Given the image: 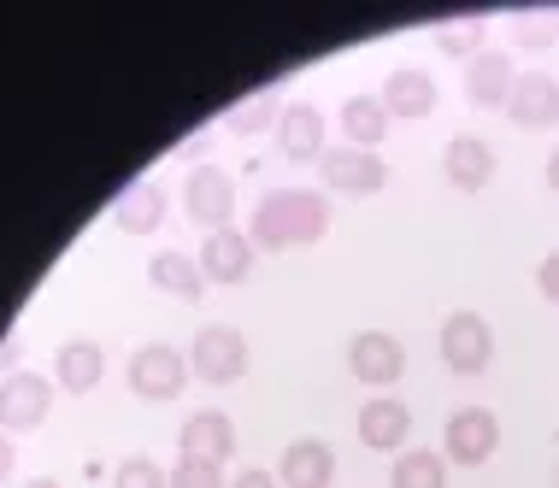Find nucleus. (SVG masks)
I'll return each instance as SVG.
<instances>
[{"label": "nucleus", "instance_id": "4", "mask_svg": "<svg viewBox=\"0 0 559 488\" xmlns=\"http://www.w3.org/2000/svg\"><path fill=\"white\" fill-rule=\"evenodd\" d=\"M183 212L206 230H230V212H236V182L218 165H194L183 182Z\"/></svg>", "mask_w": 559, "mask_h": 488}, {"label": "nucleus", "instance_id": "32", "mask_svg": "<svg viewBox=\"0 0 559 488\" xmlns=\"http://www.w3.org/2000/svg\"><path fill=\"white\" fill-rule=\"evenodd\" d=\"M548 189L559 194V147H554V154H548Z\"/></svg>", "mask_w": 559, "mask_h": 488}, {"label": "nucleus", "instance_id": "1", "mask_svg": "<svg viewBox=\"0 0 559 488\" xmlns=\"http://www.w3.org/2000/svg\"><path fill=\"white\" fill-rule=\"evenodd\" d=\"M324 230H330V201H324V194L277 189V194H265V201H260V212H253L248 241H253V248L283 253V248H307V241H319Z\"/></svg>", "mask_w": 559, "mask_h": 488}, {"label": "nucleus", "instance_id": "11", "mask_svg": "<svg viewBox=\"0 0 559 488\" xmlns=\"http://www.w3.org/2000/svg\"><path fill=\"white\" fill-rule=\"evenodd\" d=\"M177 453H189V460H213L224 465L236 453V424L224 418V412H194V418L183 424V436H177Z\"/></svg>", "mask_w": 559, "mask_h": 488}, {"label": "nucleus", "instance_id": "2", "mask_svg": "<svg viewBox=\"0 0 559 488\" xmlns=\"http://www.w3.org/2000/svg\"><path fill=\"white\" fill-rule=\"evenodd\" d=\"M189 371L206 377V383H236L248 371V335L230 324H206L189 347Z\"/></svg>", "mask_w": 559, "mask_h": 488}, {"label": "nucleus", "instance_id": "22", "mask_svg": "<svg viewBox=\"0 0 559 488\" xmlns=\"http://www.w3.org/2000/svg\"><path fill=\"white\" fill-rule=\"evenodd\" d=\"M342 130H347V147H359V154H371V147L383 142V130H389V112H383V100H371V95H354V100H342Z\"/></svg>", "mask_w": 559, "mask_h": 488}, {"label": "nucleus", "instance_id": "13", "mask_svg": "<svg viewBox=\"0 0 559 488\" xmlns=\"http://www.w3.org/2000/svg\"><path fill=\"white\" fill-rule=\"evenodd\" d=\"M277 147H283V159H324V112L319 106H307V100L283 106Z\"/></svg>", "mask_w": 559, "mask_h": 488}, {"label": "nucleus", "instance_id": "19", "mask_svg": "<svg viewBox=\"0 0 559 488\" xmlns=\"http://www.w3.org/2000/svg\"><path fill=\"white\" fill-rule=\"evenodd\" d=\"M147 283H154L159 295H177V300H201L206 295L201 259H189V253H154L147 259Z\"/></svg>", "mask_w": 559, "mask_h": 488}, {"label": "nucleus", "instance_id": "23", "mask_svg": "<svg viewBox=\"0 0 559 488\" xmlns=\"http://www.w3.org/2000/svg\"><path fill=\"white\" fill-rule=\"evenodd\" d=\"M389 488H448V471H442V453H401L395 460V477Z\"/></svg>", "mask_w": 559, "mask_h": 488}, {"label": "nucleus", "instance_id": "31", "mask_svg": "<svg viewBox=\"0 0 559 488\" xmlns=\"http://www.w3.org/2000/svg\"><path fill=\"white\" fill-rule=\"evenodd\" d=\"M12 465H19V453H12V436H0V483L12 477Z\"/></svg>", "mask_w": 559, "mask_h": 488}, {"label": "nucleus", "instance_id": "5", "mask_svg": "<svg viewBox=\"0 0 559 488\" xmlns=\"http://www.w3.org/2000/svg\"><path fill=\"white\" fill-rule=\"evenodd\" d=\"M53 406V383L36 371H12L0 383V430H36Z\"/></svg>", "mask_w": 559, "mask_h": 488}, {"label": "nucleus", "instance_id": "26", "mask_svg": "<svg viewBox=\"0 0 559 488\" xmlns=\"http://www.w3.org/2000/svg\"><path fill=\"white\" fill-rule=\"evenodd\" d=\"M165 477H171V488H224V471L213 460H189V453H177V465Z\"/></svg>", "mask_w": 559, "mask_h": 488}, {"label": "nucleus", "instance_id": "18", "mask_svg": "<svg viewBox=\"0 0 559 488\" xmlns=\"http://www.w3.org/2000/svg\"><path fill=\"white\" fill-rule=\"evenodd\" d=\"M277 477L289 488H330V477H336V453H330L324 441H289Z\"/></svg>", "mask_w": 559, "mask_h": 488}, {"label": "nucleus", "instance_id": "3", "mask_svg": "<svg viewBox=\"0 0 559 488\" xmlns=\"http://www.w3.org/2000/svg\"><path fill=\"white\" fill-rule=\"evenodd\" d=\"M183 383H189V365L177 347L147 342L130 354V389L142 394V401H171V394H183Z\"/></svg>", "mask_w": 559, "mask_h": 488}, {"label": "nucleus", "instance_id": "24", "mask_svg": "<svg viewBox=\"0 0 559 488\" xmlns=\"http://www.w3.org/2000/svg\"><path fill=\"white\" fill-rule=\"evenodd\" d=\"M436 48L453 53V59H465V53H483V19H460V24H442L436 29Z\"/></svg>", "mask_w": 559, "mask_h": 488}, {"label": "nucleus", "instance_id": "8", "mask_svg": "<svg viewBox=\"0 0 559 488\" xmlns=\"http://www.w3.org/2000/svg\"><path fill=\"white\" fill-rule=\"evenodd\" d=\"M489 354H495V335H489V324H483L477 312H453L448 324H442V359H448V371L477 377L483 365H489Z\"/></svg>", "mask_w": 559, "mask_h": 488}, {"label": "nucleus", "instance_id": "25", "mask_svg": "<svg viewBox=\"0 0 559 488\" xmlns=\"http://www.w3.org/2000/svg\"><path fill=\"white\" fill-rule=\"evenodd\" d=\"M277 118H283L277 112V95H253V100H241L236 112H230V130L236 135H260L265 124H277Z\"/></svg>", "mask_w": 559, "mask_h": 488}, {"label": "nucleus", "instance_id": "14", "mask_svg": "<svg viewBox=\"0 0 559 488\" xmlns=\"http://www.w3.org/2000/svg\"><path fill=\"white\" fill-rule=\"evenodd\" d=\"M377 100H383L389 118H430L436 112V83H430V71L401 66V71H389V83Z\"/></svg>", "mask_w": 559, "mask_h": 488}, {"label": "nucleus", "instance_id": "15", "mask_svg": "<svg viewBox=\"0 0 559 488\" xmlns=\"http://www.w3.org/2000/svg\"><path fill=\"white\" fill-rule=\"evenodd\" d=\"M442 171H448L453 189H465V194L489 189V177H495V154H489V142H483V135H453L448 154H442Z\"/></svg>", "mask_w": 559, "mask_h": 488}, {"label": "nucleus", "instance_id": "20", "mask_svg": "<svg viewBox=\"0 0 559 488\" xmlns=\"http://www.w3.org/2000/svg\"><path fill=\"white\" fill-rule=\"evenodd\" d=\"M100 371H107L100 342H66V347H59V359H53L59 389H71V394H88V389L100 383Z\"/></svg>", "mask_w": 559, "mask_h": 488}, {"label": "nucleus", "instance_id": "12", "mask_svg": "<svg viewBox=\"0 0 559 488\" xmlns=\"http://www.w3.org/2000/svg\"><path fill=\"white\" fill-rule=\"evenodd\" d=\"M253 271V241L241 230H213L201 241V277L206 283H241Z\"/></svg>", "mask_w": 559, "mask_h": 488}, {"label": "nucleus", "instance_id": "9", "mask_svg": "<svg viewBox=\"0 0 559 488\" xmlns=\"http://www.w3.org/2000/svg\"><path fill=\"white\" fill-rule=\"evenodd\" d=\"M319 171H324V189L336 194H377L389 182V165L377 154H359V147H324Z\"/></svg>", "mask_w": 559, "mask_h": 488}, {"label": "nucleus", "instance_id": "6", "mask_svg": "<svg viewBox=\"0 0 559 488\" xmlns=\"http://www.w3.org/2000/svg\"><path fill=\"white\" fill-rule=\"evenodd\" d=\"M347 371H354L359 383H371V389H389L406 371V347L383 330H366V335L347 342Z\"/></svg>", "mask_w": 559, "mask_h": 488}, {"label": "nucleus", "instance_id": "33", "mask_svg": "<svg viewBox=\"0 0 559 488\" xmlns=\"http://www.w3.org/2000/svg\"><path fill=\"white\" fill-rule=\"evenodd\" d=\"M29 488H59V483H48V477H41V483H29Z\"/></svg>", "mask_w": 559, "mask_h": 488}, {"label": "nucleus", "instance_id": "28", "mask_svg": "<svg viewBox=\"0 0 559 488\" xmlns=\"http://www.w3.org/2000/svg\"><path fill=\"white\" fill-rule=\"evenodd\" d=\"M512 41L531 48V53H542V48H554V41H559V24L554 19H519V24H512Z\"/></svg>", "mask_w": 559, "mask_h": 488}, {"label": "nucleus", "instance_id": "10", "mask_svg": "<svg viewBox=\"0 0 559 488\" xmlns=\"http://www.w3.org/2000/svg\"><path fill=\"white\" fill-rule=\"evenodd\" d=\"M507 112H512L519 130L559 124V78H548V71H524V78L512 83V95H507Z\"/></svg>", "mask_w": 559, "mask_h": 488}, {"label": "nucleus", "instance_id": "30", "mask_svg": "<svg viewBox=\"0 0 559 488\" xmlns=\"http://www.w3.org/2000/svg\"><path fill=\"white\" fill-rule=\"evenodd\" d=\"M230 488H277V477H271V471H241Z\"/></svg>", "mask_w": 559, "mask_h": 488}, {"label": "nucleus", "instance_id": "27", "mask_svg": "<svg viewBox=\"0 0 559 488\" xmlns=\"http://www.w3.org/2000/svg\"><path fill=\"white\" fill-rule=\"evenodd\" d=\"M112 488H171V477L154 460H124L112 471Z\"/></svg>", "mask_w": 559, "mask_h": 488}, {"label": "nucleus", "instance_id": "17", "mask_svg": "<svg viewBox=\"0 0 559 488\" xmlns=\"http://www.w3.org/2000/svg\"><path fill=\"white\" fill-rule=\"evenodd\" d=\"M512 59L501 48H483L472 66H465V95H472V106H507L512 95Z\"/></svg>", "mask_w": 559, "mask_h": 488}, {"label": "nucleus", "instance_id": "29", "mask_svg": "<svg viewBox=\"0 0 559 488\" xmlns=\"http://www.w3.org/2000/svg\"><path fill=\"white\" fill-rule=\"evenodd\" d=\"M536 288H542V295H548L554 307H559V253H548V259H542V271H536Z\"/></svg>", "mask_w": 559, "mask_h": 488}, {"label": "nucleus", "instance_id": "7", "mask_svg": "<svg viewBox=\"0 0 559 488\" xmlns=\"http://www.w3.org/2000/svg\"><path fill=\"white\" fill-rule=\"evenodd\" d=\"M448 460L453 465H483L495 448H501V424H495V412H483V406H460L448 418Z\"/></svg>", "mask_w": 559, "mask_h": 488}, {"label": "nucleus", "instance_id": "21", "mask_svg": "<svg viewBox=\"0 0 559 488\" xmlns=\"http://www.w3.org/2000/svg\"><path fill=\"white\" fill-rule=\"evenodd\" d=\"M406 430H413V412H406L401 401H371L366 412H359V441L377 453H389V448H401Z\"/></svg>", "mask_w": 559, "mask_h": 488}, {"label": "nucleus", "instance_id": "16", "mask_svg": "<svg viewBox=\"0 0 559 488\" xmlns=\"http://www.w3.org/2000/svg\"><path fill=\"white\" fill-rule=\"evenodd\" d=\"M112 224L124 236H154L165 224V189L159 182H130V189L112 201Z\"/></svg>", "mask_w": 559, "mask_h": 488}]
</instances>
